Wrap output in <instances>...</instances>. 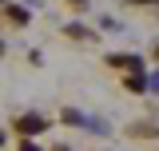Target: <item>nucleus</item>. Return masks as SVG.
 I'll return each instance as SVG.
<instances>
[{
	"instance_id": "1",
	"label": "nucleus",
	"mask_w": 159,
	"mask_h": 151,
	"mask_svg": "<svg viewBox=\"0 0 159 151\" xmlns=\"http://www.w3.org/2000/svg\"><path fill=\"white\" fill-rule=\"evenodd\" d=\"M44 127H48L44 115H24V119L16 123V131H24V135H36V131H44Z\"/></svg>"
},
{
	"instance_id": "2",
	"label": "nucleus",
	"mask_w": 159,
	"mask_h": 151,
	"mask_svg": "<svg viewBox=\"0 0 159 151\" xmlns=\"http://www.w3.org/2000/svg\"><path fill=\"white\" fill-rule=\"evenodd\" d=\"M111 64H116V68H131V72H143V60H139V56H111Z\"/></svg>"
},
{
	"instance_id": "3",
	"label": "nucleus",
	"mask_w": 159,
	"mask_h": 151,
	"mask_svg": "<svg viewBox=\"0 0 159 151\" xmlns=\"http://www.w3.org/2000/svg\"><path fill=\"white\" fill-rule=\"evenodd\" d=\"M8 20H12V24H28V12H24V8H8Z\"/></svg>"
},
{
	"instance_id": "4",
	"label": "nucleus",
	"mask_w": 159,
	"mask_h": 151,
	"mask_svg": "<svg viewBox=\"0 0 159 151\" xmlns=\"http://www.w3.org/2000/svg\"><path fill=\"white\" fill-rule=\"evenodd\" d=\"M68 36H80V40H92L88 28H80V24H68Z\"/></svg>"
},
{
	"instance_id": "5",
	"label": "nucleus",
	"mask_w": 159,
	"mask_h": 151,
	"mask_svg": "<svg viewBox=\"0 0 159 151\" xmlns=\"http://www.w3.org/2000/svg\"><path fill=\"white\" fill-rule=\"evenodd\" d=\"M127 88H131V92H143V88H147V80H143V76H131V80H127Z\"/></svg>"
},
{
	"instance_id": "6",
	"label": "nucleus",
	"mask_w": 159,
	"mask_h": 151,
	"mask_svg": "<svg viewBox=\"0 0 159 151\" xmlns=\"http://www.w3.org/2000/svg\"><path fill=\"white\" fill-rule=\"evenodd\" d=\"M20 151H40V147L32 143V139H24V143H20Z\"/></svg>"
},
{
	"instance_id": "7",
	"label": "nucleus",
	"mask_w": 159,
	"mask_h": 151,
	"mask_svg": "<svg viewBox=\"0 0 159 151\" xmlns=\"http://www.w3.org/2000/svg\"><path fill=\"white\" fill-rule=\"evenodd\" d=\"M135 4H159V0H135Z\"/></svg>"
},
{
	"instance_id": "8",
	"label": "nucleus",
	"mask_w": 159,
	"mask_h": 151,
	"mask_svg": "<svg viewBox=\"0 0 159 151\" xmlns=\"http://www.w3.org/2000/svg\"><path fill=\"white\" fill-rule=\"evenodd\" d=\"M72 4H80V8H84V0H72Z\"/></svg>"
},
{
	"instance_id": "9",
	"label": "nucleus",
	"mask_w": 159,
	"mask_h": 151,
	"mask_svg": "<svg viewBox=\"0 0 159 151\" xmlns=\"http://www.w3.org/2000/svg\"><path fill=\"white\" fill-rule=\"evenodd\" d=\"M0 143H4V131H0Z\"/></svg>"
},
{
	"instance_id": "10",
	"label": "nucleus",
	"mask_w": 159,
	"mask_h": 151,
	"mask_svg": "<svg viewBox=\"0 0 159 151\" xmlns=\"http://www.w3.org/2000/svg\"><path fill=\"white\" fill-rule=\"evenodd\" d=\"M32 4H36V0H32Z\"/></svg>"
},
{
	"instance_id": "11",
	"label": "nucleus",
	"mask_w": 159,
	"mask_h": 151,
	"mask_svg": "<svg viewBox=\"0 0 159 151\" xmlns=\"http://www.w3.org/2000/svg\"><path fill=\"white\" fill-rule=\"evenodd\" d=\"M60 151H64V147H60Z\"/></svg>"
}]
</instances>
